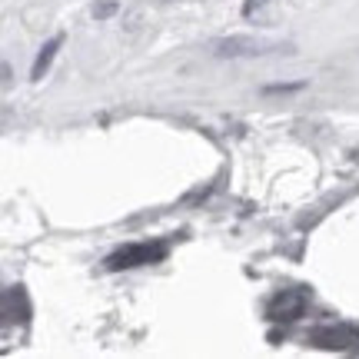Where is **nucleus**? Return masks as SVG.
<instances>
[{
  "mask_svg": "<svg viewBox=\"0 0 359 359\" xmlns=\"http://www.w3.org/2000/svg\"><path fill=\"white\" fill-rule=\"evenodd\" d=\"M60 43H64V37L57 34V37H50L47 43H43V47H40L37 60H34V70H30V80H43V74L50 70L53 57H57V50H60Z\"/></svg>",
  "mask_w": 359,
  "mask_h": 359,
  "instance_id": "obj_5",
  "label": "nucleus"
},
{
  "mask_svg": "<svg viewBox=\"0 0 359 359\" xmlns=\"http://www.w3.org/2000/svg\"><path fill=\"white\" fill-rule=\"evenodd\" d=\"M167 257V246L163 243H133L116 250L114 257L107 259L110 269H130V266H147V263H160Z\"/></svg>",
  "mask_w": 359,
  "mask_h": 359,
  "instance_id": "obj_2",
  "label": "nucleus"
},
{
  "mask_svg": "<svg viewBox=\"0 0 359 359\" xmlns=\"http://www.w3.org/2000/svg\"><path fill=\"white\" fill-rule=\"evenodd\" d=\"M306 299L309 296L303 290H283V293H276L269 299L266 316L269 320H299L303 309H306Z\"/></svg>",
  "mask_w": 359,
  "mask_h": 359,
  "instance_id": "obj_3",
  "label": "nucleus"
},
{
  "mask_svg": "<svg viewBox=\"0 0 359 359\" xmlns=\"http://www.w3.org/2000/svg\"><path fill=\"white\" fill-rule=\"evenodd\" d=\"M114 11H116V4H100V7H93V17H100L103 20V17H110Z\"/></svg>",
  "mask_w": 359,
  "mask_h": 359,
  "instance_id": "obj_7",
  "label": "nucleus"
},
{
  "mask_svg": "<svg viewBox=\"0 0 359 359\" xmlns=\"http://www.w3.org/2000/svg\"><path fill=\"white\" fill-rule=\"evenodd\" d=\"M306 339L313 346H323V349H349L353 343H359V330L356 326H320Z\"/></svg>",
  "mask_w": 359,
  "mask_h": 359,
  "instance_id": "obj_4",
  "label": "nucleus"
},
{
  "mask_svg": "<svg viewBox=\"0 0 359 359\" xmlns=\"http://www.w3.org/2000/svg\"><path fill=\"white\" fill-rule=\"evenodd\" d=\"M296 90H303V83H269L263 93H296Z\"/></svg>",
  "mask_w": 359,
  "mask_h": 359,
  "instance_id": "obj_6",
  "label": "nucleus"
},
{
  "mask_svg": "<svg viewBox=\"0 0 359 359\" xmlns=\"http://www.w3.org/2000/svg\"><path fill=\"white\" fill-rule=\"evenodd\" d=\"M213 57H263V53L273 50H290V43H280V40H266V37H223L210 43Z\"/></svg>",
  "mask_w": 359,
  "mask_h": 359,
  "instance_id": "obj_1",
  "label": "nucleus"
}]
</instances>
